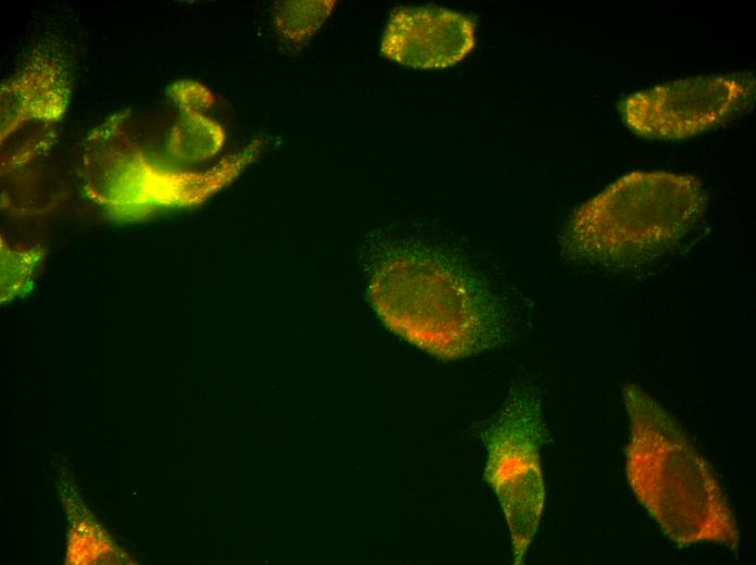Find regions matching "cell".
I'll use <instances>...</instances> for the list:
<instances>
[{
	"instance_id": "obj_1",
	"label": "cell",
	"mask_w": 756,
	"mask_h": 565,
	"mask_svg": "<svg viewBox=\"0 0 756 565\" xmlns=\"http://www.w3.org/2000/svg\"><path fill=\"white\" fill-rule=\"evenodd\" d=\"M623 402L626 475L637 500L677 547L713 542L736 550L740 531L726 497L677 420L637 385L623 387Z\"/></svg>"
},
{
	"instance_id": "obj_2",
	"label": "cell",
	"mask_w": 756,
	"mask_h": 565,
	"mask_svg": "<svg viewBox=\"0 0 756 565\" xmlns=\"http://www.w3.org/2000/svg\"><path fill=\"white\" fill-rule=\"evenodd\" d=\"M380 318L398 336L453 361L489 349L501 336V306L477 273L429 255L382 263L369 288Z\"/></svg>"
},
{
	"instance_id": "obj_3",
	"label": "cell",
	"mask_w": 756,
	"mask_h": 565,
	"mask_svg": "<svg viewBox=\"0 0 756 565\" xmlns=\"http://www.w3.org/2000/svg\"><path fill=\"white\" fill-rule=\"evenodd\" d=\"M704 204L701 183L691 175L631 172L576 210L565 248L580 260L603 265L646 262L690 233Z\"/></svg>"
},
{
	"instance_id": "obj_4",
	"label": "cell",
	"mask_w": 756,
	"mask_h": 565,
	"mask_svg": "<svg viewBox=\"0 0 756 565\" xmlns=\"http://www.w3.org/2000/svg\"><path fill=\"white\" fill-rule=\"evenodd\" d=\"M130 142L134 149L125 142L126 151L113 142L116 152L90 136L84 142V188L88 197L110 214L125 219L205 200L239 175L262 147L255 140L205 172H187L163 166L161 161L148 158L137 142Z\"/></svg>"
},
{
	"instance_id": "obj_5",
	"label": "cell",
	"mask_w": 756,
	"mask_h": 565,
	"mask_svg": "<svg viewBox=\"0 0 756 565\" xmlns=\"http://www.w3.org/2000/svg\"><path fill=\"white\" fill-rule=\"evenodd\" d=\"M543 430L539 401L532 393L519 391L509 397L484 435V479L504 513L516 565L524 563L543 512Z\"/></svg>"
},
{
	"instance_id": "obj_6",
	"label": "cell",
	"mask_w": 756,
	"mask_h": 565,
	"mask_svg": "<svg viewBox=\"0 0 756 565\" xmlns=\"http://www.w3.org/2000/svg\"><path fill=\"white\" fill-rule=\"evenodd\" d=\"M754 90L751 74L688 77L628 95L620 113L642 137L679 140L721 124L747 103Z\"/></svg>"
},
{
	"instance_id": "obj_7",
	"label": "cell",
	"mask_w": 756,
	"mask_h": 565,
	"mask_svg": "<svg viewBox=\"0 0 756 565\" xmlns=\"http://www.w3.org/2000/svg\"><path fill=\"white\" fill-rule=\"evenodd\" d=\"M475 41V25L464 14L431 5L407 7L391 14L380 50L401 65L438 70L463 60Z\"/></svg>"
},
{
	"instance_id": "obj_8",
	"label": "cell",
	"mask_w": 756,
	"mask_h": 565,
	"mask_svg": "<svg viewBox=\"0 0 756 565\" xmlns=\"http://www.w3.org/2000/svg\"><path fill=\"white\" fill-rule=\"evenodd\" d=\"M67 73L59 61L39 56L2 85L1 140L29 122L45 126L61 118L70 96Z\"/></svg>"
},
{
	"instance_id": "obj_9",
	"label": "cell",
	"mask_w": 756,
	"mask_h": 565,
	"mask_svg": "<svg viewBox=\"0 0 756 565\" xmlns=\"http://www.w3.org/2000/svg\"><path fill=\"white\" fill-rule=\"evenodd\" d=\"M169 93L180 114L168 134V153L188 162H202L214 156L224 145L225 131L202 113L214 103L211 91L197 81H184L172 86Z\"/></svg>"
},
{
	"instance_id": "obj_10",
	"label": "cell",
	"mask_w": 756,
	"mask_h": 565,
	"mask_svg": "<svg viewBox=\"0 0 756 565\" xmlns=\"http://www.w3.org/2000/svg\"><path fill=\"white\" fill-rule=\"evenodd\" d=\"M335 3L330 0L278 1L274 9L277 32L289 42L303 45L322 27Z\"/></svg>"
}]
</instances>
